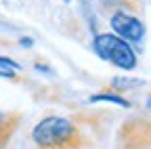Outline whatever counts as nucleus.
<instances>
[{
  "mask_svg": "<svg viewBox=\"0 0 151 149\" xmlns=\"http://www.w3.org/2000/svg\"><path fill=\"white\" fill-rule=\"evenodd\" d=\"M36 149H88L90 139L73 118L48 116L32 130Z\"/></svg>",
  "mask_w": 151,
  "mask_h": 149,
  "instance_id": "obj_1",
  "label": "nucleus"
},
{
  "mask_svg": "<svg viewBox=\"0 0 151 149\" xmlns=\"http://www.w3.org/2000/svg\"><path fill=\"white\" fill-rule=\"evenodd\" d=\"M92 48L103 61H109L120 69H134L139 63L134 48L116 34H94Z\"/></svg>",
  "mask_w": 151,
  "mask_h": 149,
  "instance_id": "obj_2",
  "label": "nucleus"
},
{
  "mask_svg": "<svg viewBox=\"0 0 151 149\" xmlns=\"http://www.w3.org/2000/svg\"><path fill=\"white\" fill-rule=\"evenodd\" d=\"M116 149H151V122L145 118H132L122 124Z\"/></svg>",
  "mask_w": 151,
  "mask_h": 149,
  "instance_id": "obj_3",
  "label": "nucleus"
},
{
  "mask_svg": "<svg viewBox=\"0 0 151 149\" xmlns=\"http://www.w3.org/2000/svg\"><path fill=\"white\" fill-rule=\"evenodd\" d=\"M109 25L111 30L116 32L118 38L126 40L128 44L130 42H141L145 38V23L139 19V17L130 15L126 11H116L109 19Z\"/></svg>",
  "mask_w": 151,
  "mask_h": 149,
  "instance_id": "obj_4",
  "label": "nucleus"
},
{
  "mask_svg": "<svg viewBox=\"0 0 151 149\" xmlns=\"http://www.w3.org/2000/svg\"><path fill=\"white\" fill-rule=\"evenodd\" d=\"M15 126H17V116L15 114H2L0 116V143L9 141Z\"/></svg>",
  "mask_w": 151,
  "mask_h": 149,
  "instance_id": "obj_5",
  "label": "nucleus"
},
{
  "mask_svg": "<svg viewBox=\"0 0 151 149\" xmlns=\"http://www.w3.org/2000/svg\"><path fill=\"white\" fill-rule=\"evenodd\" d=\"M99 101H105V103H116L120 107H130V103L118 95H109V92H99V95H92L90 97V103H99Z\"/></svg>",
  "mask_w": 151,
  "mask_h": 149,
  "instance_id": "obj_6",
  "label": "nucleus"
},
{
  "mask_svg": "<svg viewBox=\"0 0 151 149\" xmlns=\"http://www.w3.org/2000/svg\"><path fill=\"white\" fill-rule=\"evenodd\" d=\"M141 84V80H137V78H113L111 80V88L113 90H130V88H134V86H139Z\"/></svg>",
  "mask_w": 151,
  "mask_h": 149,
  "instance_id": "obj_7",
  "label": "nucleus"
},
{
  "mask_svg": "<svg viewBox=\"0 0 151 149\" xmlns=\"http://www.w3.org/2000/svg\"><path fill=\"white\" fill-rule=\"evenodd\" d=\"M6 67L15 71V69H19V63L13 61V59H9V57H0V69H6Z\"/></svg>",
  "mask_w": 151,
  "mask_h": 149,
  "instance_id": "obj_8",
  "label": "nucleus"
},
{
  "mask_svg": "<svg viewBox=\"0 0 151 149\" xmlns=\"http://www.w3.org/2000/svg\"><path fill=\"white\" fill-rule=\"evenodd\" d=\"M0 78H15L13 69H0Z\"/></svg>",
  "mask_w": 151,
  "mask_h": 149,
  "instance_id": "obj_9",
  "label": "nucleus"
},
{
  "mask_svg": "<svg viewBox=\"0 0 151 149\" xmlns=\"http://www.w3.org/2000/svg\"><path fill=\"white\" fill-rule=\"evenodd\" d=\"M19 44H21V46H32L34 40H32V38H21V40H19Z\"/></svg>",
  "mask_w": 151,
  "mask_h": 149,
  "instance_id": "obj_10",
  "label": "nucleus"
},
{
  "mask_svg": "<svg viewBox=\"0 0 151 149\" xmlns=\"http://www.w3.org/2000/svg\"><path fill=\"white\" fill-rule=\"evenodd\" d=\"M147 109H149V111H151V95H149V97H147Z\"/></svg>",
  "mask_w": 151,
  "mask_h": 149,
  "instance_id": "obj_11",
  "label": "nucleus"
},
{
  "mask_svg": "<svg viewBox=\"0 0 151 149\" xmlns=\"http://www.w3.org/2000/svg\"><path fill=\"white\" fill-rule=\"evenodd\" d=\"M65 2H69V0H65Z\"/></svg>",
  "mask_w": 151,
  "mask_h": 149,
  "instance_id": "obj_12",
  "label": "nucleus"
}]
</instances>
